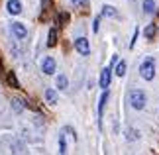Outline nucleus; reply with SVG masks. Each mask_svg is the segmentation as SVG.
<instances>
[{
    "mask_svg": "<svg viewBox=\"0 0 159 155\" xmlns=\"http://www.w3.org/2000/svg\"><path fill=\"white\" fill-rule=\"evenodd\" d=\"M138 35H139V32H138V28L134 30V38H132V41H130V47H134L136 45V39H138Z\"/></svg>",
    "mask_w": 159,
    "mask_h": 155,
    "instance_id": "6ab92c4d",
    "label": "nucleus"
},
{
    "mask_svg": "<svg viewBox=\"0 0 159 155\" xmlns=\"http://www.w3.org/2000/svg\"><path fill=\"white\" fill-rule=\"evenodd\" d=\"M59 151H61V153L67 151V145H65V138H63V135L59 138Z\"/></svg>",
    "mask_w": 159,
    "mask_h": 155,
    "instance_id": "a211bd4d",
    "label": "nucleus"
},
{
    "mask_svg": "<svg viewBox=\"0 0 159 155\" xmlns=\"http://www.w3.org/2000/svg\"><path fill=\"white\" fill-rule=\"evenodd\" d=\"M75 49L81 55H89L90 53V43H89V39L87 38H77L75 39Z\"/></svg>",
    "mask_w": 159,
    "mask_h": 155,
    "instance_id": "7ed1b4c3",
    "label": "nucleus"
},
{
    "mask_svg": "<svg viewBox=\"0 0 159 155\" xmlns=\"http://www.w3.org/2000/svg\"><path fill=\"white\" fill-rule=\"evenodd\" d=\"M45 100L49 102V104H55V102H57V94H55L53 89H47V90H45Z\"/></svg>",
    "mask_w": 159,
    "mask_h": 155,
    "instance_id": "9b49d317",
    "label": "nucleus"
},
{
    "mask_svg": "<svg viewBox=\"0 0 159 155\" xmlns=\"http://www.w3.org/2000/svg\"><path fill=\"white\" fill-rule=\"evenodd\" d=\"M116 75H118V77L126 75V61H120V63L116 65Z\"/></svg>",
    "mask_w": 159,
    "mask_h": 155,
    "instance_id": "ddd939ff",
    "label": "nucleus"
},
{
    "mask_svg": "<svg viewBox=\"0 0 159 155\" xmlns=\"http://www.w3.org/2000/svg\"><path fill=\"white\" fill-rule=\"evenodd\" d=\"M110 77H112V71L108 69H102V73H100V80H98V84H100V89H108L110 86Z\"/></svg>",
    "mask_w": 159,
    "mask_h": 155,
    "instance_id": "423d86ee",
    "label": "nucleus"
},
{
    "mask_svg": "<svg viewBox=\"0 0 159 155\" xmlns=\"http://www.w3.org/2000/svg\"><path fill=\"white\" fill-rule=\"evenodd\" d=\"M55 83H57V86H59L61 90L67 89V77H65V75H59L57 79H55Z\"/></svg>",
    "mask_w": 159,
    "mask_h": 155,
    "instance_id": "4468645a",
    "label": "nucleus"
},
{
    "mask_svg": "<svg viewBox=\"0 0 159 155\" xmlns=\"http://www.w3.org/2000/svg\"><path fill=\"white\" fill-rule=\"evenodd\" d=\"M143 12L145 14H153L155 12V0H145L143 2Z\"/></svg>",
    "mask_w": 159,
    "mask_h": 155,
    "instance_id": "9d476101",
    "label": "nucleus"
},
{
    "mask_svg": "<svg viewBox=\"0 0 159 155\" xmlns=\"http://www.w3.org/2000/svg\"><path fill=\"white\" fill-rule=\"evenodd\" d=\"M67 20H69V16H67V14H59V16H57V22H63V24H65Z\"/></svg>",
    "mask_w": 159,
    "mask_h": 155,
    "instance_id": "4be33fe9",
    "label": "nucleus"
},
{
    "mask_svg": "<svg viewBox=\"0 0 159 155\" xmlns=\"http://www.w3.org/2000/svg\"><path fill=\"white\" fill-rule=\"evenodd\" d=\"M155 32H157V28L153 26V24H151V26H148V30H145V38H148V39H151V38L155 35Z\"/></svg>",
    "mask_w": 159,
    "mask_h": 155,
    "instance_id": "dca6fc26",
    "label": "nucleus"
},
{
    "mask_svg": "<svg viewBox=\"0 0 159 155\" xmlns=\"http://www.w3.org/2000/svg\"><path fill=\"white\" fill-rule=\"evenodd\" d=\"M41 8H43V10H49L51 8V0H41Z\"/></svg>",
    "mask_w": 159,
    "mask_h": 155,
    "instance_id": "412c9836",
    "label": "nucleus"
},
{
    "mask_svg": "<svg viewBox=\"0 0 159 155\" xmlns=\"http://www.w3.org/2000/svg\"><path fill=\"white\" fill-rule=\"evenodd\" d=\"M116 14H118V12L114 10V6H104V8H102V16H106V18H114Z\"/></svg>",
    "mask_w": 159,
    "mask_h": 155,
    "instance_id": "f8f14e48",
    "label": "nucleus"
},
{
    "mask_svg": "<svg viewBox=\"0 0 159 155\" xmlns=\"http://www.w3.org/2000/svg\"><path fill=\"white\" fill-rule=\"evenodd\" d=\"M41 71H43L45 75H53L55 73V59L53 57H45L41 61Z\"/></svg>",
    "mask_w": 159,
    "mask_h": 155,
    "instance_id": "39448f33",
    "label": "nucleus"
},
{
    "mask_svg": "<svg viewBox=\"0 0 159 155\" xmlns=\"http://www.w3.org/2000/svg\"><path fill=\"white\" fill-rule=\"evenodd\" d=\"M136 138H139V134L136 135V130H128V139H136Z\"/></svg>",
    "mask_w": 159,
    "mask_h": 155,
    "instance_id": "aec40b11",
    "label": "nucleus"
},
{
    "mask_svg": "<svg viewBox=\"0 0 159 155\" xmlns=\"http://www.w3.org/2000/svg\"><path fill=\"white\" fill-rule=\"evenodd\" d=\"M6 80H8V84L12 86V89H22V86H20V83H18V79H16V75H14V73H8V75H6Z\"/></svg>",
    "mask_w": 159,
    "mask_h": 155,
    "instance_id": "6e6552de",
    "label": "nucleus"
},
{
    "mask_svg": "<svg viewBox=\"0 0 159 155\" xmlns=\"http://www.w3.org/2000/svg\"><path fill=\"white\" fill-rule=\"evenodd\" d=\"M130 106L136 110H142L145 106V94L143 90H132L130 92Z\"/></svg>",
    "mask_w": 159,
    "mask_h": 155,
    "instance_id": "f03ea898",
    "label": "nucleus"
},
{
    "mask_svg": "<svg viewBox=\"0 0 159 155\" xmlns=\"http://www.w3.org/2000/svg\"><path fill=\"white\" fill-rule=\"evenodd\" d=\"M98 24H100V20L96 18V20H94V24H93V30H94V32H98Z\"/></svg>",
    "mask_w": 159,
    "mask_h": 155,
    "instance_id": "b1692460",
    "label": "nucleus"
},
{
    "mask_svg": "<svg viewBox=\"0 0 159 155\" xmlns=\"http://www.w3.org/2000/svg\"><path fill=\"white\" fill-rule=\"evenodd\" d=\"M139 75H142L143 80H153V77H155V61H153V57H148L142 63V67H139Z\"/></svg>",
    "mask_w": 159,
    "mask_h": 155,
    "instance_id": "f257e3e1",
    "label": "nucleus"
},
{
    "mask_svg": "<svg viewBox=\"0 0 159 155\" xmlns=\"http://www.w3.org/2000/svg\"><path fill=\"white\" fill-rule=\"evenodd\" d=\"M12 108H14L16 112H22V110H24V106H22V100H20V98H14V100H12Z\"/></svg>",
    "mask_w": 159,
    "mask_h": 155,
    "instance_id": "f3484780",
    "label": "nucleus"
},
{
    "mask_svg": "<svg viewBox=\"0 0 159 155\" xmlns=\"http://www.w3.org/2000/svg\"><path fill=\"white\" fill-rule=\"evenodd\" d=\"M47 45H49V47L57 45V30H55V28L49 30V39H47Z\"/></svg>",
    "mask_w": 159,
    "mask_h": 155,
    "instance_id": "1a4fd4ad",
    "label": "nucleus"
},
{
    "mask_svg": "<svg viewBox=\"0 0 159 155\" xmlns=\"http://www.w3.org/2000/svg\"><path fill=\"white\" fill-rule=\"evenodd\" d=\"M8 12H10V14H14V16L20 14V12H22L20 0H8Z\"/></svg>",
    "mask_w": 159,
    "mask_h": 155,
    "instance_id": "0eeeda50",
    "label": "nucleus"
},
{
    "mask_svg": "<svg viewBox=\"0 0 159 155\" xmlns=\"http://www.w3.org/2000/svg\"><path fill=\"white\" fill-rule=\"evenodd\" d=\"M106 100H108V90L104 89V92H102V96H100V102H98V114H102V108H104Z\"/></svg>",
    "mask_w": 159,
    "mask_h": 155,
    "instance_id": "2eb2a0df",
    "label": "nucleus"
},
{
    "mask_svg": "<svg viewBox=\"0 0 159 155\" xmlns=\"http://www.w3.org/2000/svg\"><path fill=\"white\" fill-rule=\"evenodd\" d=\"M12 34H14L18 39H24V38L28 35V30H26V26H24V24L14 22V24H12Z\"/></svg>",
    "mask_w": 159,
    "mask_h": 155,
    "instance_id": "20e7f679",
    "label": "nucleus"
},
{
    "mask_svg": "<svg viewBox=\"0 0 159 155\" xmlns=\"http://www.w3.org/2000/svg\"><path fill=\"white\" fill-rule=\"evenodd\" d=\"M71 2L75 4V6H84V4H87V0H71Z\"/></svg>",
    "mask_w": 159,
    "mask_h": 155,
    "instance_id": "5701e85b",
    "label": "nucleus"
}]
</instances>
